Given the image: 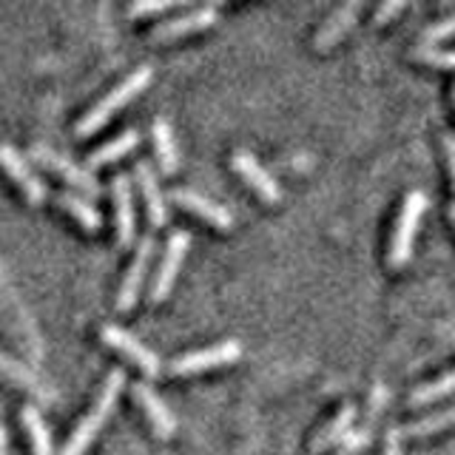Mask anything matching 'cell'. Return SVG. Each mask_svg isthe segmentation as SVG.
Masks as SVG:
<instances>
[{
  "label": "cell",
  "mask_w": 455,
  "mask_h": 455,
  "mask_svg": "<svg viewBox=\"0 0 455 455\" xmlns=\"http://www.w3.org/2000/svg\"><path fill=\"white\" fill-rule=\"evenodd\" d=\"M220 18V9L217 6H199V9H191L185 14H177V18H168L163 23H156L151 28L148 40L160 43V40H174V37H182V35H191V32H199V28H208L213 26Z\"/></svg>",
  "instance_id": "10"
},
{
  "label": "cell",
  "mask_w": 455,
  "mask_h": 455,
  "mask_svg": "<svg viewBox=\"0 0 455 455\" xmlns=\"http://www.w3.org/2000/svg\"><path fill=\"white\" fill-rule=\"evenodd\" d=\"M444 151H447V165H450L452 185H455V132H444Z\"/></svg>",
  "instance_id": "30"
},
{
  "label": "cell",
  "mask_w": 455,
  "mask_h": 455,
  "mask_svg": "<svg viewBox=\"0 0 455 455\" xmlns=\"http://www.w3.org/2000/svg\"><path fill=\"white\" fill-rule=\"evenodd\" d=\"M174 6H177V0H140V4L128 6V14H132V18H142V14L168 12V9H174Z\"/></svg>",
  "instance_id": "28"
},
{
  "label": "cell",
  "mask_w": 455,
  "mask_h": 455,
  "mask_svg": "<svg viewBox=\"0 0 455 455\" xmlns=\"http://www.w3.org/2000/svg\"><path fill=\"white\" fill-rule=\"evenodd\" d=\"M148 83H151V66H140V68H134L132 75H128L123 83L114 85V89H111L108 94L100 97L97 103L83 114V117L77 120V125H75V134H77V137H89V134H94L97 128H103L123 106L132 103V100H134L142 89H146Z\"/></svg>",
  "instance_id": "2"
},
{
  "label": "cell",
  "mask_w": 455,
  "mask_h": 455,
  "mask_svg": "<svg viewBox=\"0 0 455 455\" xmlns=\"http://www.w3.org/2000/svg\"><path fill=\"white\" fill-rule=\"evenodd\" d=\"M455 35V12L447 14V18H441L435 23H430L424 28V35H421V46H435L438 40H444V37H452Z\"/></svg>",
  "instance_id": "26"
},
{
  "label": "cell",
  "mask_w": 455,
  "mask_h": 455,
  "mask_svg": "<svg viewBox=\"0 0 455 455\" xmlns=\"http://www.w3.org/2000/svg\"><path fill=\"white\" fill-rule=\"evenodd\" d=\"M455 424V404L444 407V410H433V412H427V416L416 419V421H410L404 427H398V435H433L438 430H444V427Z\"/></svg>",
  "instance_id": "24"
},
{
  "label": "cell",
  "mask_w": 455,
  "mask_h": 455,
  "mask_svg": "<svg viewBox=\"0 0 455 455\" xmlns=\"http://www.w3.org/2000/svg\"><path fill=\"white\" fill-rule=\"evenodd\" d=\"M111 196H114V222H117V245L128 248L134 242V231H137L132 180H128L125 174L114 177L111 180Z\"/></svg>",
  "instance_id": "11"
},
{
  "label": "cell",
  "mask_w": 455,
  "mask_h": 455,
  "mask_svg": "<svg viewBox=\"0 0 455 455\" xmlns=\"http://www.w3.org/2000/svg\"><path fill=\"white\" fill-rule=\"evenodd\" d=\"M404 9V0H395V4H384V6H379L376 9V26H381V23H387L390 18H393V14H398V12H402Z\"/></svg>",
  "instance_id": "29"
},
{
  "label": "cell",
  "mask_w": 455,
  "mask_h": 455,
  "mask_svg": "<svg viewBox=\"0 0 455 455\" xmlns=\"http://www.w3.org/2000/svg\"><path fill=\"white\" fill-rule=\"evenodd\" d=\"M353 419H355V407L353 404H341V410L336 412V416L327 421L316 435H313L310 455H322L324 450H331L333 444H339V441L353 430Z\"/></svg>",
  "instance_id": "17"
},
{
  "label": "cell",
  "mask_w": 455,
  "mask_h": 455,
  "mask_svg": "<svg viewBox=\"0 0 455 455\" xmlns=\"http://www.w3.org/2000/svg\"><path fill=\"white\" fill-rule=\"evenodd\" d=\"M188 248H191V236L188 234H185V231L171 234L168 245H165V253H163V259H160V267H156L154 282H151V302H163V299L171 293Z\"/></svg>",
  "instance_id": "6"
},
{
  "label": "cell",
  "mask_w": 455,
  "mask_h": 455,
  "mask_svg": "<svg viewBox=\"0 0 455 455\" xmlns=\"http://www.w3.org/2000/svg\"><path fill=\"white\" fill-rule=\"evenodd\" d=\"M242 355V345L236 339H225L217 341V345L203 347V350H191V353H182L177 359H171L168 364V373L171 376H194V373H205V370L213 367H222V364H231Z\"/></svg>",
  "instance_id": "4"
},
{
  "label": "cell",
  "mask_w": 455,
  "mask_h": 455,
  "mask_svg": "<svg viewBox=\"0 0 455 455\" xmlns=\"http://www.w3.org/2000/svg\"><path fill=\"white\" fill-rule=\"evenodd\" d=\"M450 393H455V370H450V373H444V376H438L435 381L419 384V387L407 395V404L410 407H424V404H433V402H438V398H444Z\"/></svg>",
  "instance_id": "25"
},
{
  "label": "cell",
  "mask_w": 455,
  "mask_h": 455,
  "mask_svg": "<svg viewBox=\"0 0 455 455\" xmlns=\"http://www.w3.org/2000/svg\"><path fill=\"white\" fill-rule=\"evenodd\" d=\"M32 160H37L43 168L54 171V174H60L66 182L75 185L77 191H83L85 196H100L103 194V188H100V182L89 174L85 168H80L75 160H68V156H63L60 151H52L49 146H35L32 148Z\"/></svg>",
  "instance_id": "7"
},
{
  "label": "cell",
  "mask_w": 455,
  "mask_h": 455,
  "mask_svg": "<svg viewBox=\"0 0 455 455\" xmlns=\"http://www.w3.org/2000/svg\"><path fill=\"white\" fill-rule=\"evenodd\" d=\"M384 398H387V387H384V384H376V390H373V404H370V419H367V424L359 427V430H350L345 438H341V447H339L336 455H359V452L367 447V441H370V427H373L376 412H381Z\"/></svg>",
  "instance_id": "20"
},
{
  "label": "cell",
  "mask_w": 455,
  "mask_h": 455,
  "mask_svg": "<svg viewBox=\"0 0 455 455\" xmlns=\"http://www.w3.org/2000/svg\"><path fill=\"white\" fill-rule=\"evenodd\" d=\"M132 395H134V402L142 407V412H146V419H148L151 430L156 435H160V438H171V435H174V430H177L174 412H171L163 398L154 393V387H151L148 381H134L132 384Z\"/></svg>",
  "instance_id": "12"
},
{
  "label": "cell",
  "mask_w": 455,
  "mask_h": 455,
  "mask_svg": "<svg viewBox=\"0 0 455 455\" xmlns=\"http://www.w3.org/2000/svg\"><path fill=\"white\" fill-rule=\"evenodd\" d=\"M154 236H142L137 242V251H134V259L132 265H128L125 270V276L120 282V291H117V310H132L134 302H137V296L142 293V282H146L148 276V265H151V256H154Z\"/></svg>",
  "instance_id": "8"
},
{
  "label": "cell",
  "mask_w": 455,
  "mask_h": 455,
  "mask_svg": "<svg viewBox=\"0 0 455 455\" xmlns=\"http://www.w3.org/2000/svg\"><path fill=\"white\" fill-rule=\"evenodd\" d=\"M171 199L185 208V211H191L196 213L199 220H205L208 225L213 228H220V231H231V225H234V217H231V211L217 205L213 199L203 196V194H196V191H188V188H177L174 194H171Z\"/></svg>",
  "instance_id": "14"
},
{
  "label": "cell",
  "mask_w": 455,
  "mask_h": 455,
  "mask_svg": "<svg viewBox=\"0 0 455 455\" xmlns=\"http://www.w3.org/2000/svg\"><path fill=\"white\" fill-rule=\"evenodd\" d=\"M450 217H452V222H455V203H452V208H450Z\"/></svg>",
  "instance_id": "33"
},
{
  "label": "cell",
  "mask_w": 455,
  "mask_h": 455,
  "mask_svg": "<svg viewBox=\"0 0 455 455\" xmlns=\"http://www.w3.org/2000/svg\"><path fill=\"white\" fill-rule=\"evenodd\" d=\"M54 199H57V205H60L71 220H77L85 228V231H100L103 217H100V211L89 203V199H80V196L68 194V191L54 194Z\"/></svg>",
  "instance_id": "23"
},
{
  "label": "cell",
  "mask_w": 455,
  "mask_h": 455,
  "mask_svg": "<svg viewBox=\"0 0 455 455\" xmlns=\"http://www.w3.org/2000/svg\"><path fill=\"white\" fill-rule=\"evenodd\" d=\"M134 177L140 182V191H142V203H146V211H148V220L154 228H160L168 222V205H165V196L160 191V182H156V174L154 168L140 160L137 168H134Z\"/></svg>",
  "instance_id": "15"
},
{
  "label": "cell",
  "mask_w": 455,
  "mask_h": 455,
  "mask_svg": "<svg viewBox=\"0 0 455 455\" xmlns=\"http://www.w3.org/2000/svg\"><path fill=\"white\" fill-rule=\"evenodd\" d=\"M0 455H9V441H6V427L0 424Z\"/></svg>",
  "instance_id": "32"
},
{
  "label": "cell",
  "mask_w": 455,
  "mask_h": 455,
  "mask_svg": "<svg viewBox=\"0 0 455 455\" xmlns=\"http://www.w3.org/2000/svg\"><path fill=\"white\" fill-rule=\"evenodd\" d=\"M100 336H103V341L111 347V350H117L120 355H125L128 362H132L134 367H140L146 376H160V359H156V353L151 347H146L142 341L134 336V333H128L125 327H117V324H103L100 327Z\"/></svg>",
  "instance_id": "5"
},
{
  "label": "cell",
  "mask_w": 455,
  "mask_h": 455,
  "mask_svg": "<svg viewBox=\"0 0 455 455\" xmlns=\"http://www.w3.org/2000/svg\"><path fill=\"white\" fill-rule=\"evenodd\" d=\"M359 12H362V4H345V6L333 9V14L322 23V28L316 32V37H313V46H316L319 52L331 49L333 43L341 40V35H347V28L355 23V18H359Z\"/></svg>",
  "instance_id": "16"
},
{
  "label": "cell",
  "mask_w": 455,
  "mask_h": 455,
  "mask_svg": "<svg viewBox=\"0 0 455 455\" xmlns=\"http://www.w3.org/2000/svg\"><path fill=\"white\" fill-rule=\"evenodd\" d=\"M137 142H140V134H137V128H125V132L120 137H114L108 142H103L100 148L89 151V165L97 168V165H106V163H114V160H120V156L125 154H132L137 148Z\"/></svg>",
  "instance_id": "21"
},
{
  "label": "cell",
  "mask_w": 455,
  "mask_h": 455,
  "mask_svg": "<svg viewBox=\"0 0 455 455\" xmlns=\"http://www.w3.org/2000/svg\"><path fill=\"white\" fill-rule=\"evenodd\" d=\"M398 427H390L387 430V441H384V455H402V450H398Z\"/></svg>",
  "instance_id": "31"
},
{
  "label": "cell",
  "mask_w": 455,
  "mask_h": 455,
  "mask_svg": "<svg viewBox=\"0 0 455 455\" xmlns=\"http://www.w3.org/2000/svg\"><path fill=\"white\" fill-rule=\"evenodd\" d=\"M151 137H154V151H156V160H160L163 174H174L180 168V148H177V140L174 132L165 117H156L151 125Z\"/></svg>",
  "instance_id": "18"
},
{
  "label": "cell",
  "mask_w": 455,
  "mask_h": 455,
  "mask_svg": "<svg viewBox=\"0 0 455 455\" xmlns=\"http://www.w3.org/2000/svg\"><path fill=\"white\" fill-rule=\"evenodd\" d=\"M0 376L9 379L12 384H18L20 390L37 395V398H49L43 381L32 373V370H28L26 364H20L18 359H12V355H6V353H0Z\"/></svg>",
  "instance_id": "22"
},
{
  "label": "cell",
  "mask_w": 455,
  "mask_h": 455,
  "mask_svg": "<svg viewBox=\"0 0 455 455\" xmlns=\"http://www.w3.org/2000/svg\"><path fill=\"white\" fill-rule=\"evenodd\" d=\"M20 421H23V430L28 435V444H32V452L35 455H54V441H52L46 421H43V416H40V410L26 404L20 410Z\"/></svg>",
  "instance_id": "19"
},
{
  "label": "cell",
  "mask_w": 455,
  "mask_h": 455,
  "mask_svg": "<svg viewBox=\"0 0 455 455\" xmlns=\"http://www.w3.org/2000/svg\"><path fill=\"white\" fill-rule=\"evenodd\" d=\"M123 387H125V373H123L120 367L111 370V373L106 376V381L100 384V390L94 395L89 412H85V416L75 424V430H71V435L63 444L60 455H83L85 450L92 447V441L97 438V433L106 427V421L111 416L114 404H117Z\"/></svg>",
  "instance_id": "1"
},
{
  "label": "cell",
  "mask_w": 455,
  "mask_h": 455,
  "mask_svg": "<svg viewBox=\"0 0 455 455\" xmlns=\"http://www.w3.org/2000/svg\"><path fill=\"white\" fill-rule=\"evenodd\" d=\"M427 211V196L421 191H410L402 203V211H398V220L393 228V236H390V253L387 259L393 267H402L407 265L410 253H412V242H416V228Z\"/></svg>",
  "instance_id": "3"
},
{
  "label": "cell",
  "mask_w": 455,
  "mask_h": 455,
  "mask_svg": "<svg viewBox=\"0 0 455 455\" xmlns=\"http://www.w3.org/2000/svg\"><path fill=\"white\" fill-rule=\"evenodd\" d=\"M231 165L236 174L245 180L251 188L259 194L265 203H279L282 199V188H279V182L267 174V171L259 165V160L251 154V151H234L231 154Z\"/></svg>",
  "instance_id": "13"
},
{
  "label": "cell",
  "mask_w": 455,
  "mask_h": 455,
  "mask_svg": "<svg viewBox=\"0 0 455 455\" xmlns=\"http://www.w3.org/2000/svg\"><path fill=\"white\" fill-rule=\"evenodd\" d=\"M416 57L435 68H455V49H435V46H421L416 49Z\"/></svg>",
  "instance_id": "27"
},
{
  "label": "cell",
  "mask_w": 455,
  "mask_h": 455,
  "mask_svg": "<svg viewBox=\"0 0 455 455\" xmlns=\"http://www.w3.org/2000/svg\"><path fill=\"white\" fill-rule=\"evenodd\" d=\"M0 168L6 171V174L12 177V182L18 185V188L23 191V196L28 199L32 205H40L43 199L49 196L46 185L40 182V177L32 171V165H28L26 156L12 148V146H0Z\"/></svg>",
  "instance_id": "9"
}]
</instances>
